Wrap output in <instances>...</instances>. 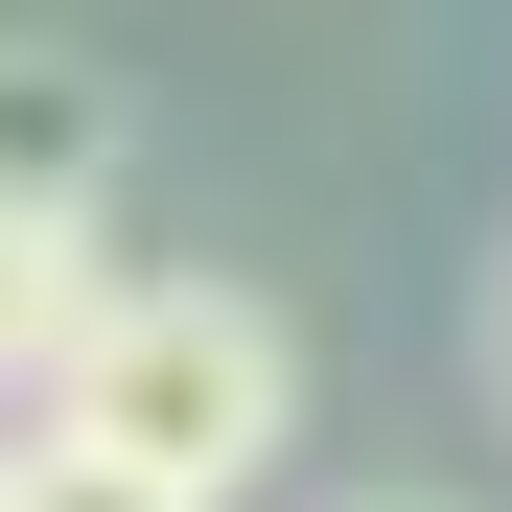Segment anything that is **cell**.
I'll use <instances>...</instances> for the list:
<instances>
[{
  "instance_id": "obj_1",
  "label": "cell",
  "mask_w": 512,
  "mask_h": 512,
  "mask_svg": "<svg viewBox=\"0 0 512 512\" xmlns=\"http://www.w3.org/2000/svg\"><path fill=\"white\" fill-rule=\"evenodd\" d=\"M47 419H70V443H117V466H163L187 512H233L256 466L303 443V326L256 303V280H117L94 350L47 373Z\"/></svg>"
},
{
  "instance_id": "obj_2",
  "label": "cell",
  "mask_w": 512,
  "mask_h": 512,
  "mask_svg": "<svg viewBox=\"0 0 512 512\" xmlns=\"http://www.w3.org/2000/svg\"><path fill=\"white\" fill-rule=\"evenodd\" d=\"M0 210H117V70L0 47Z\"/></svg>"
},
{
  "instance_id": "obj_3",
  "label": "cell",
  "mask_w": 512,
  "mask_h": 512,
  "mask_svg": "<svg viewBox=\"0 0 512 512\" xmlns=\"http://www.w3.org/2000/svg\"><path fill=\"white\" fill-rule=\"evenodd\" d=\"M94 303H117L94 280V210H0V396H24V419H47L70 350H94Z\"/></svg>"
},
{
  "instance_id": "obj_4",
  "label": "cell",
  "mask_w": 512,
  "mask_h": 512,
  "mask_svg": "<svg viewBox=\"0 0 512 512\" xmlns=\"http://www.w3.org/2000/svg\"><path fill=\"white\" fill-rule=\"evenodd\" d=\"M0 489H24V512H187L163 466H117V443H70V419H24V443H0Z\"/></svg>"
},
{
  "instance_id": "obj_5",
  "label": "cell",
  "mask_w": 512,
  "mask_h": 512,
  "mask_svg": "<svg viewBox=\"0 0 512 512\" xmlns=\"http://www.w3.org/2000/svg\"><path fill=\"white\" fill-rule=\"evenodd\" d=\"M489 396H512V280H489Z\"/></svg>"
},
{
  "instance_id": "obj_6",
  "label": "cell",
  "mask_w": 512,
  "mask_h": 512,
  "mask_svg": "<svg viewBox=\"0 0 512 512\" xmlns=\"http://www.w3.org/2000/svg\"><path fill=\"white\" fill-rule=\"evenodd\" d=\"M350 512H443V489H350Z\"/></svg>"
},
{
  "instance_id": "obj_7",
  "label": "cell",
  "mask_w": 512,
  "mask_h": 512,
  "mask_svg": "<svg viewBox=\"0 0 512 512\" xmlns=\"http://www.w3.org/2000/svg\"><path fill=\"white\" fill-rule=\"evenodd\" d=\"M0 512H24V489H0Z\"/></svg>"
}]
</instances>
